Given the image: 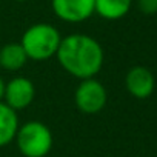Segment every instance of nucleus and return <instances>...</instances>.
I'll return each instance as SVG.
<instances>
[{"label": "nucleus", "instance_id": "f257e3e1", "mask_svg": "<svg viewBox=\"0 0 157 157\" xmlns=\"http://www.w3.org/2000/svg\"><path fill=\"white\" fill-rule=\"evenodd\" d=\"M60 66L75 78H91L103 66V48L88 34H69L62 37L56 54Z\"/></svg>", "mask_w": 157, "mask_h": 157}, {"label": "nucleus", "instance_id": "f03ea898", "mask_svg": "<svg viewBox=\"0 0 157 157\" xmlns=\"http://www.w3.org/2000/svg\"><path fill=\"white\" fill-rule=\"evenodd\" d=\"M62 36L59 29L49 23L31 25L22 36L20 45L23 46L28 59L43 62L57 54Z\"/></svg>", "mask_w": 157, "mask_h": 157}, {"label": "nucleus", "instance_id": "7ed1b4c3", "mask_svg": "<svg viewBox=\"0 0 157 157\" xmlns=\"http://www.w3.org/2000/svg\"><path fill=\"white\" fill-rule=\"evenodd\" d=\"M14 140L25 157H45L52 148V132L39 120H31L19 126Z\"/></svg>", "mask_w": 157, "mask_h": 157}, {"label": "nucleus", "instance_id": "20e7f679", "mask_svg": "<svg viewBox=\"0 0 157 157\" xmlns=\"http://www.w3.org/2000/svg\"><path fill=\"white\" fill-rule=\"evenodd\" d=\"M74 100L77 108L85 114H97L100 113L108 100L106 88L97 80V78H85L80 80L75 93Z\"/></svg>", "mask_w": 157, "mask_h": 157}, {"label": "nucleus", "instance_id": "39448f33", "mask_svg": "<svg viewBox=\"0 0 157 157\" xmlns=\"http://www.w3.org/2000/svg\"><path fill=\"white\" fill-rule=\"evenodd\" d=\"M36 97V86L28 77H14L5 83V103L14 111H22L28 108Z\"/></svg>", "mask_w": 157, "mask_h": 157}, {"label": "nucleus", "instance_id": "423d86ee", "mask_svg": "<svg viewBox=\"0 0 157 157\" xmlns=\"http://www.w3.org/2000/svg\"><path fill=\"white\" fill-rule=\"evenodd\" d=\"M54 14L68 23H80L94 14V0H51Z\"/></svg>", "mask_w": 157, "mask_h": 157}, {"label": "nucleus", "instance_id": "0eeeda50", "mask_svg": "<svg viewBox=\"0 0 157 157\" xmlns=\"http://www.w3.org/2000/svg\"><path fill=\"white\" fill-rule=\"evenodd\" d=\"M125 85L128 93L136 99H148L154 88H155V78L152 72L146 66H132L126 77H125Z\"/></svg>", "mask_w": 157, "mask_h": 157}, {"label": "nucleus", "instance_id": "6e6552de", "mask_svg": "<svg viewBox=\"0 0 157 157\" xmlns=\"http://www.w3.org/2000/svg\"><path fill=\"white\" fill-rule=\"evenodd\" d=\"M17 111L10 108L5 102H0V148L10 145L19 129Z\"/></svg>", "mask_w": 157, "mask_h": 157}, {"label": "nucleus", "instance_id": "1a4fd4ad", "mask_svg": "<svg viewBox=\"0 0 157 157\" xmlns=\"http://www.w3.org/2000/svg\"><path fill=\"white\" fill-rule=\"evenodd\" d=\"M132 6V0H94V14L105 20L125 17Z\"/></svg>", "mask_w": 157, "mask_h": 157}, {"label": "nucleus", "instance_id": "9d476101", "mask_svg": "<svg viewBox=\"0 0 157 157\" xmlns=\"http://www.w3.org/2000/svg\"><path fill=\"white\" fill-rule=\"evenodd\" d=\"M28 56L20 43H6L0 49V68L5 71H19L28 62Z\"/></svg>", "mask_w": 157, "mask_h": 157}, {"label": "nucleus", "instance_id": "9b49d317", "mask_svg": "<svg viewBox=\"0 0 157 157\" xmlns=\"http://www.w3.org/2000/svg\"><path fill=\"white\" fill-rule=\"evenodd\" d=\"M137 8L145 16H152L157 13V0H137Z\"/></svg>", "mask_w": 157, "mask_h": 157}, {"label": "nucleus", "instance_id": "f8f14e48", "mask_svg": "<svg viewBox=\"0 0 157 157\" xmlns=\"http://www.w3.org/2000/svg\"><path fill=\"white\" fill-rule=\"evenodd\" d=\"M3 94H5V82H3V78L0 77V102L3 100Z\"/></svg>", "mask_w": 157, "mask_h": 157}, {"label": "nucleus", "instance_id": "ddd939ff", "mask_svg": "<svg viewBox=\"0 0 157 157\" xmlns=\"http://www.w3.org/2000/svg\"><path fill=\"white\" fill-rule=\"evenodd\" d=\"M17 2H26V0H17Z\"/></svg>", "mask_w": 157, "mask_h": 157}]
</instances>
